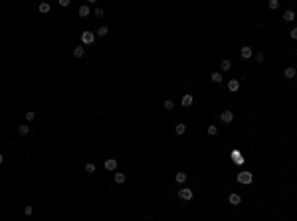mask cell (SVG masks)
Listing matches in <instances>:
<instances>
[{
  "mask_svg": "<svg viewBox=\"0 0 297 221\" xmlns=\"http://www.w3.org/2000/svg\"><path fill=\"white\" fill-rule=\"evenodd\" d=\"M236 180L240 184H252V182H254V174H252V172H240Z\"/></svg>",
  "mask_w": 297,
  "mask_h": 221,
  "instance_id": "1",
  "label": "cell"
},
{
  "mask_svg": "<svg viewBox=\"0 0 297 221\" xmlns=\"http://www.w3.org/2000/svg\"><path fill=\"white\" fill-rule=\"evenodd\" d=\"M95 38H97V36H95L93 32H83V34H81V42H83L85 46L93 43V42H95Z\"/></svg>",
  "mask_w": 297,
  "mask_h": 221,
  "instance_id": "2",
  "label": "cell"
},
{
  "mask_svg": "<svg viewBox=\"0 0 297 221\" xmlns=\"http://www.w3.org/2000/svg\"><path fill=\"white\" fill-rule=\"evenodd\" d=\"M192 190H188V188H182V190H178V198L180 199H186V202H188V199H192Z\"/></svg>",
  "mask_w": 297,
  "mask_h": 221,
  "instance_id": "3",
  "label": "cell"
},
{
  "mask_svg": "<svg viewBox=\"0 0 297 221\" xmlns=\"http://www.w3.org/2000/svg\"><path fill=\"white\" fill-rule=\"evenodd\" d=\"M89 14H91V8H89L87 4L79 6V10H77V16H79V18H87Z\"/></svg>",
  "mask_w": 297,
  "mask_h": 221,
  "instance_id": "4",
  "label": "cell"
},
{
  "mask_svg": "<svg viewBox=\"0 0 297 221\" xmlns=\"http://www.w3.org/2000/svg\"><path fill=\"white\" fill-rule=\"evenodd\" d=\"M105 170L115 172V170H117V160H115V158H107V160H105Z\"/></svg>",
  "mask_w": 297,
  "mask_h": 221,
  "instance_id": "5",
  "label": "cell"
},
{
  "mask_svg": "<svg viewBox=\"0 0 297 221\" xmlns=\"http://www.w3.org/2000/svg\"><path fill=\"white\" fill-rule=\"evenodd\" d=\"M222 122H226V124H228V122H232V121H234V113H232V111H222Z\"/></svg>",
  "mask_w": 297,
  "mask_h": 221,
  "instance_id": "6",
  "label": "cell"
},
{
  "mask_svg": "<svg viewBox=\"0 0 297 221\" xmlns=\"http://www.w3.org/2000/svg\"><path fill=\"white\" fill-rule=\"evenodd\" d=\"M252 53H254V52H252V47L250 46H244V47H242V52H240V55H242V59H250Z\"/></svg>",
  "mask_w": 297,
  "mask_h": 221,
  "instance_id": "7",
  "label": "cell"
},
{
  "mask_svg": "<svg viewBox=\"0 0 297 221\" xmlns=\"http://www.w3.org/2000/svg\"><path fill=\"white\" fill-rule=\"evenodd\" d=\"M228 89H230L232 93H236V91L240 89V81H238V79H230V81H228Z\"/></svg>",
  "mask_w": 297,
  "mask_h": 221,
  "instance_id": "8",
  "label": "cell"
},
{
  "mask_svg": "<svg viewBox=\"0 0 297 221\" xmlns=\"http://www.w3.org/2000/svg\"><path fill=\"white\" fill-rule=\"evenodd\" d=\"M192 103H194V97H192V95H188V93H186V95H182V107H184V109H186V107H190Z\"/></svg>",
  "mask_w": 297,
  "mask_h": 221,
  "instance_id": "9",
  "label": "cell"
},
{
  "mask_svg": "<svg viewBox=\"0 0 297 221\" xmlns=\"http://www.w3.org/2000/svg\"><path fill=\"white\" fill-rule=\"evenodd\" d=\"M228 202H230L232 205H240V203H242V198L238 196V193H230V198H228Z\"/></svg>",
  "mask_w": 297,
  "mask_h": 221,
  "instance_id": "10",
  "label": "cell"
},
{
  "mask_svg": "<svg viewBox=\"0 0 297 221\" xmlns=\"http://www.w3.org/2000/svg\"><path fill=\"white\" fill-rule=\"evenodd\" d=\"M283 75L287 77V79H293V77L297 75V69L295 67H285V73H283Z\"/></svg>",
  "mask_w": 297,
  "mask_h": 221,
  "instance_id": "11",
  "label": "cell"
},
{
  "mask_svg": "<svg viewBox=\"0 0 297 221\" xmlns=\"http://www.w3.org/2000/svg\"><path fill=\"white\" fill-rule=\"evenodd\" d=\"M107 34H109V28H107V26H101V28L95 32V36H97V38H105Z\"/></svg>",
  "mask_w": 297,
  "mask_h": 221,
  "instance_id": "12",
  "label": "cell"
},
{
  "mask_svg": "<svg viewBox=\"0 0 297 221\" xmlns=\"http://www.w3.org/2000/svg\"><path fill=\"white\" fill-rule=\"evenodd\" d=\"M220 67H222V71H228V69L232 67V61H230V59H222V61H220Z\"/></svg>",
  "mask_w": 297,
  "mask_h": 221,
  "instance_id": "13",
  "label": "cell"
},
{
  "mask_svg": "<svg viewBox=\"0 0 297 221\" xmlns=\"http://www.w3.org/2000/svg\"><path fill=\"white\" fill-rule=\"evenodd\" d=\"M175 130H176V134H184V132H186V124H184V122H178L175 127Z\"/></svg>",
  "mask_w": 297,
  "mask_h": 221,
  "instance_id": "14",
  "label": "cell"
},
{
  "mask_svg": "<svg viewBox=\"0 0 297 221\" xmlns=\"http://www.w3.org/2000/svg\"><path fill=\"white\" fill-rule=\"evenodd\" d=\"M83 53H85L83 46H77V47H73V55H76V57H83Z\"/></svg>",
  "mask_w": 297,
  "mask_h": 221,
  "instance_id": "15",
  "label": "cell"
},
{
  "mask_svg": "<svg viewBox=\"0 0 297 221\" xmlns=\"http://www.w3.org/2000/svg\"><path fill=\"white\" fill-rule=\"evenodd\" d=\"M125 180H127V176L123 174V172H115V182L117 184H123Z\"/></svg>",
  "mask_w": 297,
  "mask_h": 221,
  "instance_id": "16",
  "label": "cell"
},
{
  "mask_svg": "<svg viewBox=\"0 0 297 221\" xmlns=\"http://www.w3.org/2000/svg\"><path fill=\"white\" fill-rule=\"evenodd\" d=\"M293 18H295V12H293V10H287V12L283 14V20H285V22H291Z\"/></svg>",
  "mask_w": 297,
  "mask_h": 221,
  "instance_id": "17",
  "label": "cell"
},
{
  "mask_svg": "<svg viewBox=\"0 0 297 221\" xmlns=\"http://www.w3.org/2000/svg\"><path fill=\"white\" fill-rule=\"evenodd\" d=\"M18 132L22 134V136H26V134L30 132V127H28V124H20V127H18Z\"/></svg>",
  "mask_w": 297,
  "mask_h": 221,
  "instance_id": "18",
  "label": "cell"
},
{
  "mask_svg": "<svg viewBox=\"0 0 297 221\" xmlns=\"http://www.w3.org/2000/svg\"><path fill=\"white\" fill-rule=\"evenodd\" d=\"M38 10L42 12V14H48V12H50V4H48V2H42V4L38 6Z\"/></svg>",
  "mask_w": 297,
  "mask_h": 221,
  "instance_id": "19",
  "label": "cell"
},
{
  "mask_svg": "<svg viewBox=\"0 0 297 221\" xmlns=\"http://www.w3.org/2000/svg\"><path fill=\"white\" fill-rule=\"evenodd\" d=\"M232 158L236 160V164H242V162H244V158L240 156V152H238V150H234V152H232Z\"/></svg>",
  "mask_w": 297,
  "mask_h": 221,
  "instance_id": "20",
  "label": "cell"
},
{
  "mask_svg": "<svg viewBox=\"0 0 297 221\" xmlns=\"http://www.w3.org/2000/svg\"><path fill=\"white\" fill-rule=\"evenodd\" d=\"M95 170H97V168H95V164H93V162L85 164V172H87V174H95Z\"/></svg>",
  "mask_w": 297,
  "mask_h": 221,
  "instance_id": "21",
  "label": "cell"
},
{
  "mask_svg": "<svg viewBox=\"0 0 297 221\" xmlns=\"http://www.w3.org/2000/svg\"><path fill=\"white\" fill-rule=\"evenodd\" d=\"M176 182L184 184V182H186V174H184V172H178V174H176Z\"/></svg>",
  "mask_w": 297,
  "mask_h": 221,
  "instance_id": "22",
  "label": "cell"
},
{
  "mask_svg": "<svg viewBox=\"0 0 297 221\" xmlns=\"http://www.w3.org/2000/svg\"><path fill=\"white\" fill-rule=\"evenodd\" d=\"M208 134H210V136H216V134H218V127L210 124V127H208Z\"/></svg>",
  "mask_w": 297,
  "mask_h": 221,
  "instance_id": "23",
  "label": "cell"
},
{
  "mask_svg": "<svg viewBox=\"0 0 297 221\" xmlns=\"http://www.w3.org/2000/svg\"><path fill=\"white\" fill-rule=\"evenodd\" d=\"M210 79H212L214 83H220V81H222V75H220V73L216 71V73H212V75H210Z\"/></svg>",
  "mask_w": 297,
  "mask_h": 221,
  "instance_id": "24",
  "label": "cell"
},
{
  "mask_svg": "<svg viewBox=\"0 0 297 221\" xmlns=\"http://www.w3.org/2000/svg\"><path fill=\"white\" fill-rule=\"evenodd\" d=\"M34 118H36V113H34V111H26V121H34Z\"/></svg>",
  "mask_w": 297,
  "mask_h": 221,
  "instance_id": "25",
  "label": "cell"
},
{
  "mask_svg": "<svg viewBox=\"0 0 297 221\" xmlns=\"http://www.w3.org/2000/svg\"><path fill=\"white\" fill-rule=\"evenodd\" d=\"M93 14H95V18H103L105 12H103V8H95V10H93Z\"/></svg>",
  "mask_w": 297,
  "mask_h": 221,
  "instance_id": "26",
  "label": "cell"
},
{
  "mask_svg": "<svg viewBox=\"0 0 297 221\" xmlns=\"http://www.w3.org/2000/svg\"><path fill=\"white\" fill-rule=\"evenodd\" d=\"M32 213H34V207L32 205H26V207H24V215H32Z\"/></svg>",
  "mask_w": 297,
  "mask_h": 221,
  "instance_id": "27",
  "label": "cell"
},
{
  "mask_svg": "<svg viewBox=\"0 0 297 221\" xmlns=\"http://www.w3.org/2000/svg\"><path fill=\"white\" fill-rule=\"evenodd\" d=\"M172 107H175V103H172V101H165V109H169V111H172Z\"/></svg>",
  "mask_w": 297,
  "mask_h": 221,
  "instance_id": "28",
  "label": "cell"
},
{
  "mask_svg": "<svg viewBox=\"0 0 297 221\" xmlns=\"http://www.w3.org/2000/svg\"><path fill=\"white\" fill-rule=\"evenodd\" d=\"M277 6H279V2H277V0H269V8H271V10H275Z\"/></svg>",
  "mask_w": 297,
  "mask_h": 221,
  "instance_id": "29",
  "label": "cell"
},
{
  "mask_svg": "<svg viewBox=\"0 0 297 221\" xmlns=\"http://www.w3.org/2000/svg\"><path fill=\"white\" fill-rule=\"evenodd\" d=\"M289 36H291V38H293V40H297V28H293V30H291V32H289Z\"/></svg>",
  "mask_w": 297,
  "mask_h": 221,
  "instance_id": "30",
  "label": "cell"
},
{
  "mask_svg": "<svg viewBox=\"0 0 297 221\" xmlns=\"http://www.w3.org/2000/svg\"><path fill=\"white\" fill-rule=\"evenodd\" d=\"M70 4H71L70 0H60V6H63V8H66V6H70Z\"/></svg>",
  "mask_w": 297,
  "mask_h": 221,
  "instance_id": "31",
  "label": "cell"
},
{
  "mask_svg": "<svg viewBox=\"0 0 297 221\" xmlns=\"http://www.w3.org/2000/svg\"><path fill=\"white\" fill-rule=\"evenodd\" d=\"M255 61H258V63H261V61H264V53H258V55H255Z\"/></svg>",
  "mask_w": 297,
  "mask_h": 221,
  "instance_id": "32",
  "label": "cell"
}]
</instances>
